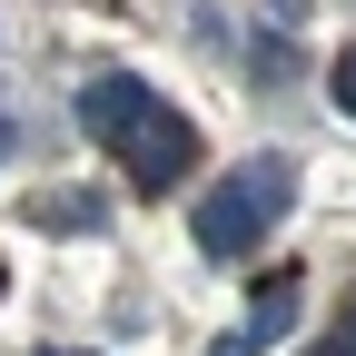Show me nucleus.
Here are the masks:
<instances>
[{"label":"nucleus","mask_w":356,"mask_h":356,"mask_svg":"<svg viewBox=\"0 0 356 356\" xmlns=\"http://www.w3.org/2000/svg\"><path fill=\"white\" fill-rule=\"evenodd\" d=\"M0 149H10V129H0Z\"/></svg>","instance_id":"9d476101"},{"label":"nucleus","mask_w":356,"mask_h":356,"mask_svg":"<svg viewBox=\"0 0 356 356\" xmlns=\"http://www.w3.org/2000/svg\"><path fill=\"white\" fill-rule=\"evenodd\" d=\"M40 356H79V346H40Z\"/></svg>","instance_id":"1a4fd4ad"},{"label":"nucleus","mask_w":356,"mask_h":356,"mask_svg":"<svg viewBox=\"0 0 356 356\" xmlns=\"http://www.w3.org/2000/svg\"><path fill=\"white\" fill-rule=\"evenodd\" d=\"M287 317H297V277H267V287L248 297V346H267V337H287Z\"/></svg>","instance_id":"20e7f679"},{"label":"nucleus","mask_w":356,"mask_h":356,"mask_svg":"<svg viewBox=\"0 0 356 356\" xmlns=\"http://www.w3.org/2000/svg\"><path fill=\"white\" fill-rule=\"evenodd\" d=\"M149 109H159V99H149V79H139V70H99V79L79 89V129H89L99 149H129Z\"/></svg>","instance_id":"f03ea898"},{"label":"nucleus","mask_w":356,"mask_h":356,"mask_svg":"<svg viewBox=\"0 0 356 356\" xmlns=\"http://www.w3.org/2000/svg\"><path fill=\"white\" fill-rule=\"evenodd\" d=\"M208 356H248V337H228V346H208Z\"/></svg>","instance_id":"0eeeda50"},{"label":"nucleus","mask_w":356,"mask_h":356,"mask_svg":"<svg viewBox=\"0 0 356 356\" xmlns=\"http://www.w3.org/2000/svg\"><path fill=\"white\" fill-rule=\"evenodd\" d=\"M287 208V168H238V178H218V188L198 198V218H188V228H198V248L208 257H248L257 238H267V218H277Z\"/></svg>","instance_id":"f257e3e1"},{"label":"nucleus","mask_w":356,"mask_h":356,"mask_svg":"<svg viewBox=\"0 0 356 356\" xmlns=\"http://www.w3.org/2000/svg\"><path fill=\"white\" fill-rule=\"evenodd\" d=\"M40 218H50V228H60V238H89V228H99V218H109V208H99V198H89V188H50V198H40Z\"/></svg>","instance_id":"39448f33"},{"label":"nucleus","mask_w":356,"mask_h":356,"mask_svg":"<svg viewBox=\"0 0 356 356\" xmlns=\"http://www.w3.org/2000/svg\"><path fill=\"white\" fill-rule=\"evenodd\" d=\"M327 99H337V109H346V119H356V50H346V60H337V70H327Z\"/></svg>","instance_id":"423d86ee"},{"label":"nucleus","mask_w":356,"mask_h":356,"mask_svg":"<svg viewBox=\"0 0 356 356\" xmlns=\"http://www.w3.org/2000/svg\"><path fill=\"white\" fill-rule=\"evenodd\" d=\"M119 159H129V178H139V188L159 198V188H178V178H188V159H198V129L178 119V109H149V119H139V139H129Z\"/></svg>","instance_id":"7ed1b4c3"},{"label":"nucleus","mask_w":356,"mask_h":356,"mask_svg":"<svg viewBox=\"0 0 356 356\" xmlns=\"http://www.w3.org/2000/svg\"><path fill=\"white\" fill-rule=\"evenodd\" d=\"M317 356H356V337H337V346H317Z\"/></svg>","instance_id":"6e6552de"}]
</instances>
